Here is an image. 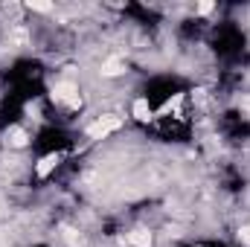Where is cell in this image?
<instances>
[{"label":"cell","instance_id":"cell-4","mask_svg":"<svg viewBox=\"0 0 250 247\" xmlns=\"http://www.w3.org/2000/svg\"><path fill=\"white\" fill-rule=\"evenodd\" d=\"M102 73H105V76H117V73H123V64L117 62V59H111V62L102 64Z\"/></svg>","mask_w":250,"mask_h":247},{"label":"cell","instance_id":"cell-5","mask_svg":"<svg viewBox=\"0 0 250 247\" xmlns=\"http://www.w3.org/2000/svg\"><path fill=\"white\" fill-rule=\"evenodd\" d=\"M212 9H215V6H212V3H198V12H201V15H209V12H212Z\"/></svg>","mask_w":250,"mask_h":247},{"label":"cell","instance_id":"cell-2","mask_svg":"<svg viewBox=\"0 0 250 247\" xmlns=\"http://www.w3.org/2000/svg\"><path fill=\"white\" fill-rule=\"evenodd\" d=\"M125 242H128L131 247H148V245H151V233L137 230V233H128V236H125Z\"/></svg>","mask_w":250,"mask_h":247},{"label":"cell","instance_id":"cell-1","mask_svg":"<svg viewBox=\"0 0 250 247\" xmlns=\"http://www.w3.org/2000/svg\"><path fill=\"white\" fill-rule=\"evenodd\" d=\"M120 128V120H114V117H102V120H96V123L87 128V137L90 140H102V137H108L111 131H117Z\"/></svg>","mask_w":250,"mask_h":247},{"label":"cell","instance_id":"cell-3","mask_svg":"<svg viewBox=\"0 0 250 247\" xmlns=\"http://www.w3.org/2000/svg\"><path fill=\"white\" fill-rule=\"evenodd\" d=\"M134 117H137L140 123L151 120V108H148V99H137V102H134Z\"/></svg>","mask_w":250,"mask_h":247},{"label":"cell","instance_id":"cell-6","mask_svg":"<svg viewBox=\"0 0 250 247\" xmlns=\"http://www.w3.org/2000/svg\"><path fill=\"white\" fill-rule=\"evenodd\" d=\"M239 239H242L245 245H250V227H242V230H239Z\"/></svg>","mask_w":250,"mask_h":247}]
</instances>
